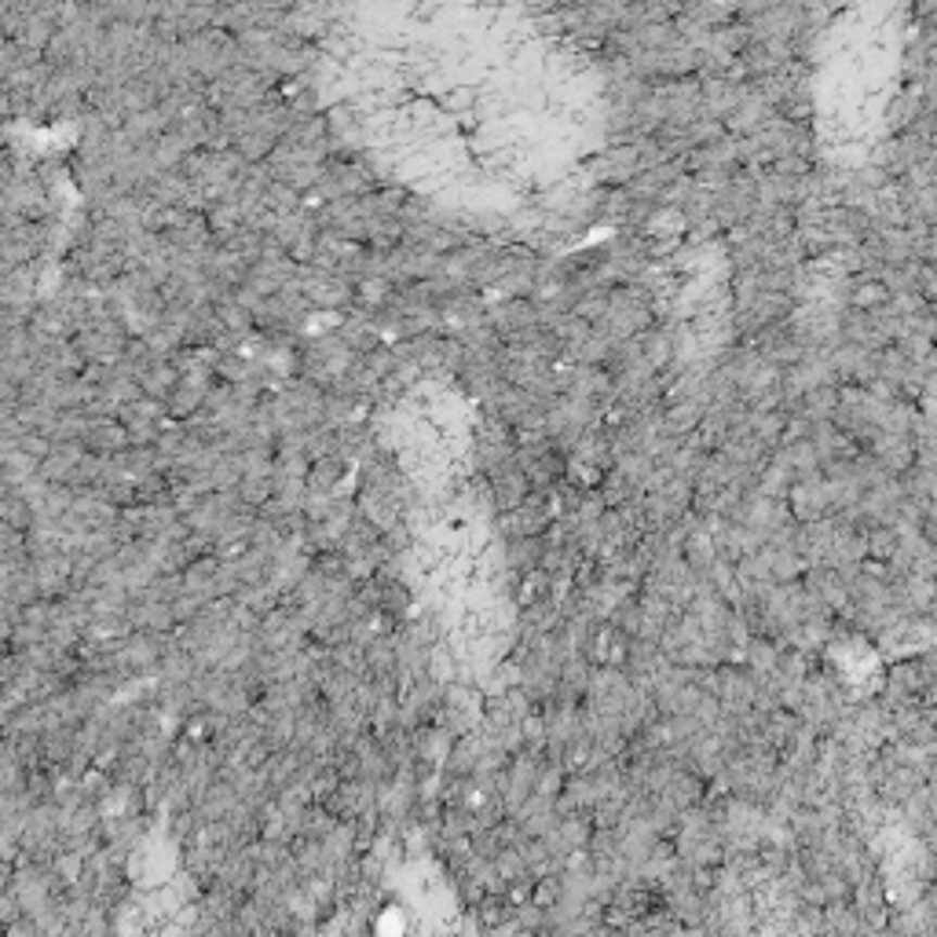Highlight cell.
Here are the masks:
<instances>
[{
	"mask_svg": "<svg viewBox=\"0 0 937 937\" xmlns=\"http://www.w3.org/2000/svg\"><path fill=\"white\" fill-rule=\"evenodd\" d=\"M349 461H344L341 455H330V458H319L312 461L308 469V488L312 491H338L344 480H349Z\"/></svg>",
	"mask_w": 937,
	"mask_h": 937,
	"instance_id": "4",
	"label": "cell"
},
{
	"mask_svg": "<svg viewBox=\"0 0 937 937\" xmlns=\"http://www.w3.org/2000/svg\"><path fill=\"white\" fill-rule=\"evenodd\" d=\"M85 447H88V455L117 458L125 447H132V440H128V429L117 418H88Z\"/></svg>",
	"mask_w": 937,
	"mask_h": 937,
	"instance_id": "1",
	"label": "cell"
},
{
	"mask_svg": "<svg viewBox=\"0 0 937 937\" xmlns=\"http://www.w3.org/2000/svg\"><path fill=\"white\" fill-rule=\"evenodd\" d=\"M85 458H88L85 443H55L52 455H48L45 466H41V480H48V483H66V488H71L74 472L81 469Z\"/></svg>",
	"mask_w": 937,
	"mask_h": 937,
	"instance_id": "2",
	"label": "cell"
},
{
	"mask_svg": "<svg viewBox=\"0 0 937 937\" xmlns=\"http://www.w3.org/2000/svg\"><path fill=\"white\" fill-rule=\"evenodd\" d=\"M140 384H143L147 400L169 407V400L176 396V389H180V370L173 367V359H157L154 367L140 378Z\"/></svg>",
	"mask_w": 937,
	"mask_h": 937,
	"instance_id": "3",
	"label": "cell"
}]
</instances>
